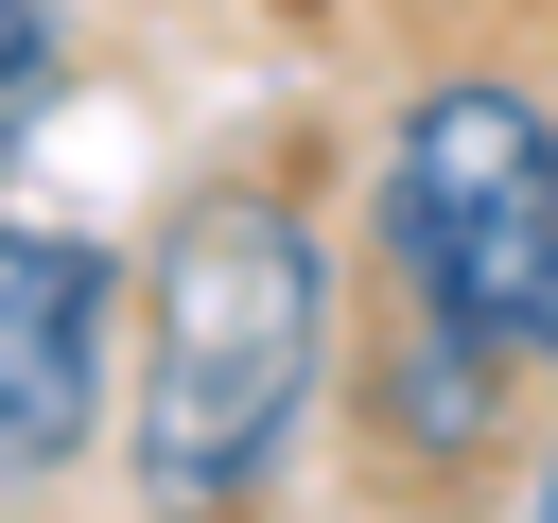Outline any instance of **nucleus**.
I'll use <instances>...</instances> for the list:
<instances>
[{"label":"nucleus","instance_id":"nucleus-3","mask_svg":"<svg viewBox=\"0 0 558 523\" xmlns=\"http://www.w3.org/2000/svg\"><path fill=\"white\" fill-rule=\"evenodd\" d=\"M105 331H122V244L0 209V488H52L105 436Z\"/></svg>","mask_w":558,"mask_h":523},{"label":"nucleus","instance_id":"nucleus-4","mask_svg":"<svg viewBox=\"0 0 558 523\" xmlns=\"http://www.w3.org/2000/svg\"><path fill=\"white\" fill-rule=\"evenodd\" d=\"M52 87H70V17H52V0H0V174H17V139L52 122Z\"/></svg>","mask_w":558,"mask_h":523},{"label":"nucleus","instance_id":"nucleus-1","mask_svg":"<svg viewBox=\"0 0 558 523\" xmlns=\"http://www.w3.org/2000/svg\"><path fill=\"white\" fill-rule=\"evenodd\" d=\"M523 366H558V105L453 70L384 122V453L453 488Z\"/></svg>","mask_w":558,"mask_h":523},{"label":"nucleus","instance_id":"nucleus-2","mask_svg":"<svg viewBox=\"0 0 558 523\" xmlns=\"http://www.w3.org/2000/svg\"><path fill=\"white\" fill-rule=\"evenodd\" d=\"M331 384V244L296 192L227 174L157 227L140 262V401H122V471L157 523H244L279 506L296 436Z\"/></svg>","mask_w":558,"mask_h":523}]
</instances>
